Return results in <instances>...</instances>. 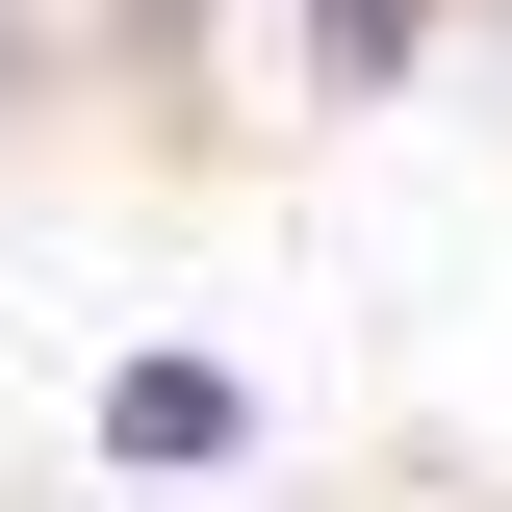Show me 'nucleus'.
Wrapping results in <instances>:
<instances>
[{
    "instance_id": "obj_3",
    "label": "nucleus",
    "mask_w": 512,
    "mask_h": 512,
    "mask_svg": "<svg viewBox=\"0 0 512 512\" xmlns=\"http://www.w3.org/2000/svg\"><path fill=\"white\" fill-rule=\"evenodd\" d=\"M103 52H77V0H0V128H77Z\"/></svg>"
},
{
    "instance_id": "obj_1",
    "label": "nucleus",
    "mask_w": 512,
    "mask_h": 512,
    "mask_svg": "<svg viewBox=\"0 0 512 512\" xmlns=\"http://www.w3.org/2000/svg\"><path fill=\"white\" fill-rule=\"evenodd\" d=\"M103 487H256V359H205V333H154V359H103Z\"/></svg>"
},
{
    "instance_id": "obj_2",
    "label": "nucleus",
    "mask_w": 512,
    "mask_h": 512,
    "mask_svg": "<svg viewBox=\"0 0 512 512\" xmlns=\"http://www.w3.org/2000/svg\"><path fill=\"white\" fill-rule=\"evenodd\" d=\"M256 52H282V103H308V128H359V103H436L461 0H256Z\"/></svg>"
}]
</instances>
